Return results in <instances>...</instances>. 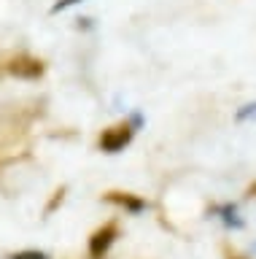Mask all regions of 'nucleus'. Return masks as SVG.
<instances>
[{
    "label": "nucleus",
    "mask_w": 256,
    "mask_h": 259,
    "mask_svg": "<svg viewBox=\"0 0 256 259\" xmlns=\"http://www.w3.org/2000/svg\"><path fill=\"white\" fill-rule=\"evenodd\" d=\"M132 135H135V124H127V121L124 124H116V127H111L100 135V149L106 154H119L132 141Z\"/></svg>",
    "instance_id": "f257e3e1"
},
{
    "label": "nucleus",
    "mask_w": 256,
    "mask_h": 259,
    "mask_svg": "<svg viewBox=\"0 0 256 259\" xmlns=\"http://www.w3.org/2000/svg\"><path fill=\"white\" fill-rule=\"evenodd\" d=\"M116 224L114 222H108V224H103L100 230H94L92 232V238H89V259H103L111 251V246H114V240H116Z\"/></svg>",
    "instance_id": "f03ea898"
},
{
    "label": "nucleus",
    "mask_w": 256,
    "mask_h": 259,
    "mask_svg": "<svg viewBox=\"0 0 256 259\" xmlns=\"http://www.w3.org/2000/svg\"><path fill=\"white\" fill-rule=\"evenodd\" d=\"M46 70V65L41 60H35V57H27V54H19L14 57V60L9 62V73L17 78H25V81H35L41 78Z\"/></svg>",
    "instance_id": "7ed1b4c3"
},
{
    "label": "nucleus",
    "mask_w": 256,
    "mask_h": 259,
    "mask_svg": "<svg viewBox=\"0 0 256 259\" xmlns=\"http://www.w3.org/2000/svg\"><path fill=\"white\" fill-rule=\"evenodd\" d=\"M106 200L119 205V208H124V210H130V213H143L148 208L146 200H140L138 194H130V192H108Z\"/></svg>",
    "instance_id": "20e7f679"
},
{
    "label": "nucleus",
    "mask_w": 256,
    "mask_h": 259,
    "mask_svg": "<svg viewBox=\"0 0 256 259\" xmlns=\"http://www.w3.org/2000/svg\"><path fill=\"white\" fill-rule=\"evenodd\" d=\"M213 213L221 219L227 227H243V222L237 219V208L235 205H221V208H213Z\"/></svg>",
    "instance_id": "39448f33"
},
{
    "label": "nucleus",
    "mask_w": 256,
    "mask_h": 259,
    "mask_svg": "<svg viewBox=\"0 0 256 259\" xmlns=\"http://www.w3.org/2000/svg\"><path fill=\"white\" fill-rule=\"evenodd\" d=\"M9 259H49V254H46V251L27 248V251H17V254H11Z\"/></svg>",
    "instance_id": "423d86ee"
},
{
    "label": "nucleus",
    "mask_w": 256,
    "mask_h": 259,
    "mask_svg": "<svg viewBox=\"0 0 256 259\" xmlns=\"http://www.w3.org/2000/svg\"><path fill=\"white\" fill-rule=\"evenodd\" d=\"M76 3H84V0H57V3L52 6V14H60V11H65V8H70V6H76Z\"/></svg>",
    "instance_id": "0eeeda50"
},
{
    "label": "nucleus",
    "mask_w": 256,
    "mask_h": 259,
    "mask_svg": "<svg viewBox=\"0 0 256 259\" xmlns=\"http://www.w3.org/2000/svg\"><path fill=\"white\" fill-rule=\"evenodd\" d=\"M62 197H65V186H62V189H57V192H54V200H52V205L46 208V213H52V210H54V208H57L60 202H62Z\"/></svg>",
    "instance_id": "6e6552de"
},
{
    "label": "nucleus",
    "mask_w": 256,
    "mask_h": 259,
    "mask_svg": "<svg viewBox=\"0 0 256 259\" xmlns=\"http://www.w3.org/2000/svg\"><path fill=\"white\" fill-rule=\"evenodd\" d=\"M248 197H256V184L248 186Z\"/></svg>",
    "instance_id": "1a4fd4ad"
},
{
    "label": "nucleus",
    "mask_w": 256,
    "mask_h": 259,
    "mask_svg": "<svg viewBox=\"0 0 256 259\" xmlns=\"http://www.w3.org/2000/svg\"><path fill=\"white\" fill-rule=\"evenodd\" d=\"M229 259H243V256H229Z\"/></svg>",
    "instance_id": "9d476101"
}]
</instances>
